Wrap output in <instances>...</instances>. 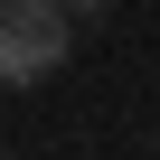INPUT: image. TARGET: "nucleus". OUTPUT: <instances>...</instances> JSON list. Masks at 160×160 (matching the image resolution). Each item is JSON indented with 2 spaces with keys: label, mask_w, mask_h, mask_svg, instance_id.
<instances>
[{
  "label": "nucleus",
  "mask_w": 160,
  "mask_h": 160,
  "mask_svg": "<svg viewBox=\"0 0 160 160\" xmlns=\"http://www.w3.org/2000/svg\"><path fill=\"white\" fill-rule=\"evenodd\" d=\"M66 47H75V10L66 0H0V85L10 94L47 85L66 66Z\"/></svg>",
  "instance_id": "nucleus-1"
},
{
  "label": "nucleus",
  "mask_w": 160,
  "mask_h": 160,
  "mask_svg": "<svg viewBox=\"0 0 160 160\" xmlns=\"http://www.w3.org/2000/svg\"><path fill=\"white\" fill-rule=\"evenodd\" d=\"M94 19H104V0H75V28H94Z\"/></svg>",
  "instance_id": "nucleus-2"
}]
</instances>
